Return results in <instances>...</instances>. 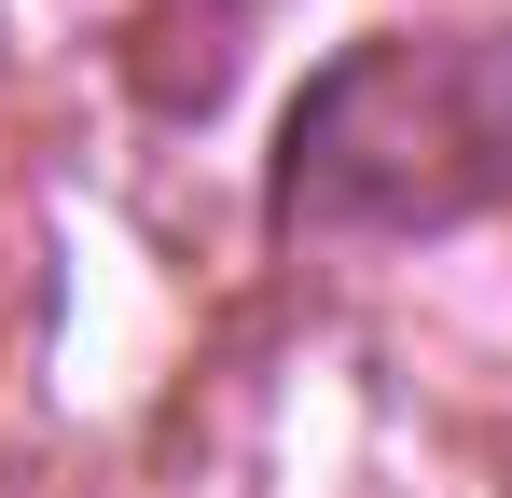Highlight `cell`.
Listing matches in <instances>:
<instances>
[{"label": "cell", "instance_id": "obj_1", "mask_svg": "<svg viewBox=\"0 0 512 498\" xmlns=\"http://www.w3.org/2000/svg\"><path fill=\"white\" fill-rule=\"evenodd\" d=\"M512 208V28H374L305 70L263 222L277 236H457Z\"/></svg>", "mask_w": 512, "mask_h": 498}]
</instances>
